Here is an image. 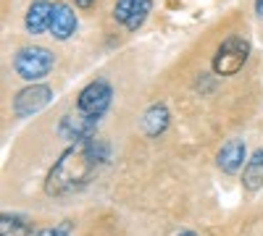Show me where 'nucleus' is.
<instances>
[{
	"label": "nucleus",
	"instance_id": "obj_1",
	"mask_svg": "<svg viewBox=\"0 0 263 236\" xmlns=\"http://www.w3.org/2000/svg\"><path fill=\"white\" fill-rule=\"evenodd\" d=\"M108 155H111V149H108V144L100 142V139H87V142L69 147L61 155V160L50 168L48 181H45V191L48 195H55V197L79 191L82 186L90 184V179L105 165Z\"/></svg>",
	"mask_w": 263,
	"mask_h": 236
},
{
	"label": "nucleus",
	"instance_id": "obj_2",
	"mask_svg": "<svg viewBox=\"0 0 263 236\" xmlns=\"http://www.w3.org/2000/svg\"><path fill=\"white\" fill-rule=\"evenodd\" d=\"M55 66V55L42 48V45H27V48H18L13 55V71L18 79H24L29 84L42 81Z\"/></svg>",
	"mask_w": 263,
	"mask_h": 236
},
{
	"label": "nucleus",
	"instance_id": "obj_3",
	"mask_svg": "<svg viewBox=\"0 0 263 236\" xmlns=\"http://www.w3.org/2000/svg\"><path fill=\"white\" fill-rule=\"evenodd\" d=\"M250 58V42L242 37H227L221 45L216 48V55L211 60V69L216 76H234L242 71V66Z\"/></svg>",
	"mask_w": 263,
	"mask_h": 236
},
{
	"label": "nucleus",
	"instance_id": "obj_4",
	"mask_svg": "<svg viewBox=\"0 0 263 236\" xmlns=\"http://www.w3.org/2000/svg\"><path fill=\"white\" fill-rule=\"evenodd\" d=\"M111 102H114L111 84H108L105 79H95V81H90V84H87V87L79 92V97H77V111H82V113H87V116L103 118V113L111 108Z\"/></svg>",
	"mask_w": 263,
	"mask_h": 236
},
{
	"label": "nucleus",
	"instance_id": "obj_5",
	"mask_svg": "<svg viewBox=\"0 0 263 236\" xmlns=\"http://www.w3.org/2000/svg\"><path fill=\"white\" fill-rule=\"evenodd\" d=\"M53 100V90L48 84H29L21 92H16L13 97V113L18 118H29L40 111H45Z\"/></svg>",
	"mask_w": 263,
	"mask_h": 236
},
{
	"label": "nucleus",
	"instance_id": "obj_6",
	"mask_svg": "<svg viewBox=\"0 0 263 236\" xmlns=\"http://www.w3.org/2000/svg\"><path fill=\"white\" fill-rule=\"evenodd\" d=\"M98 123H100L98 116H87V113H82V111L66 113V116L61 118V123H58V134H61L63 139L79 144V142H87V139H95Z\"/></svg>",
	"mask_w": 263,
	"mask_h": 236
},
{
	"label": "nucleus",
	"instance_id": "obj_7",
	"mask_svg": "<svg viewBox=\"0 0 263 236\" xmlns=\"http://www.w3.org/2000/svg\"><path fill=\"white\" fill-rule=\"evenodd\" d=\"M150 11H153V0H116L114 18L119 24H124L129 32H137L145 24Z\"/></svg>",
	"mask_w": 263,
	"mask_h": 236
},
{
	"label": "nucleus",
	"instance_id": "obj_8",
	"mask_svg": "<svg viewBox=\"0 0 263 236\" xmlns=\"http://www.w3.org/2000/svg\"><path fill=\"white\" fill-rule=\"evenodd\" d=\"M248 163V153H245V142L242 139H229L227 144H221L216 155V165L224 170V174H237L239 168H245Z\"/></svg>",
	"mask_w": 263,
	"mask_h": 236
},
{
	"label": "nucleus",
	"instance_id": "obj_9",
	"mask_svg": "<svg viewBox=\"0 0 263 236\" xmlns=\"http://www.w3.org/2000/svg\"><path fill=\"white\" fill-rule=\"evenodd\" d=\"M53 8H55V3H50V0H34V3L27 8V13H24V29L29 34L50 32Z\"/></svg>",
	"mask_w": 263,
	"mask_h": 236
},
{
	"label": "nucleus",
	"instance_id": "obj_10",
	"mask_svg": "<svg viewBox=\"0 0 263 236\" xmlns=\"http://www.w3.org/2000/svg\"><path fill=\"white\" fill-rule=\"evenodd\" d=\"M79 27V21H77V13L69 3H55L53 8V21H50V37H55L58 42H66L69 37H74Z\"/></svg>",
	"mask_w": 263,
	"mask_h": 236
},
{
	"label": "nucleus",
	"instance_id": "obj_11",
	"mask_svg": "<svg viewBox=\"0 0 263 236\" xmlns=\"http://www.w3.org/2000/svg\"><path fill=\"white\" fill-rule=\"evenodd\" d=\"M168 121H171L168 108L163 102H156V105H150V108L145 111V116H142V132L147 137H161L168 128Z\"/></svg>",
	"mask_w": 263,
	"mask_h": 236
},
{
	"label": "nucleus",
	"instance_id": "obj_12",
	"mask_svg": "<svg viewBox=\"0 0 263 236\" xmlns=\"http://www.w3.org/2000/svg\"><path fill=\"white\" fill-rule=\"evenodd\" d=\"M242 186L248 191L263 189V147H258L255 153L248 158V163L242 168Z\"/></svg>",
	"mask_w": 263,
	"mask_h": 236
},
{
	"label": "nucleus",
	"instance_id": "obj_13",
	"mask_svg": "<svg viewBox=\"0 0 263 236\" xmlns=\"http://www.w3.org/2000/svg\"><path fill=\"white\" fill-rule=\"evenodd\" d=\"M0 236H34V233H32V223L24 216L3 212L0 216Z\"/></svg>",
	"mask_w": 263,
	"mask_h": 236
},
{
	"label": "nucleus",
	"instance_id": "obj_14",
	"mask_svg": "<svg viewBox=\"0 0 263 236\" xmlns=\"http://www.w3.org/2000/svg\"><path fill=\"white\" fill-rule=\"evenodd\" d=\"M34 236H71V223L63 221L55 228H40V231H34Z\"/></svg>",
	"mask_w": 263,
	"mask_h": 236
},
{
	"label": "nucleus",
	"instance_id": "obj_15",
	"mask_svg": "<svg viewBox=\"0 0 263 236\" xmlns=\"http://www.w3.org/2000/svg\"><path fill=\"white\" fill-rule=\"evenodd\" d=\"M255 13H258V18L263 21V0H255Z\"/></svg>",
	"mask_w": 263,
	"mask_h": 236
},
{
	"label": "nucleus",
	"instance_id": "obj_16",
	"mask_svg": "<svg viewBox=\"0 0 263 236\" xmlns=\"http://www.w3.org/2000/svg\"><path fill=\"white\" fill-rule=\"evenodd\" d=\"M74 3H77L79 8H90V6L95 3V0H74Z\"/></svg>",
	"mask_w": 263,
	"mask_h": 236
},
{
	"label": "nucleus",
	"instance_id": "obj_17",
	"mask_svg": "<svg viewBox=\"0 0 263 236\" xmlns=\"http://www.w3.org/2000/svg\"><path fill=\"white\" fill-rule=\"evenodd\" d=\"M177 236H197L195 231H182V233H177Z\"/></svg>",
	"mask_w": 263,
	"mask_h": 236
}]
</instances>
